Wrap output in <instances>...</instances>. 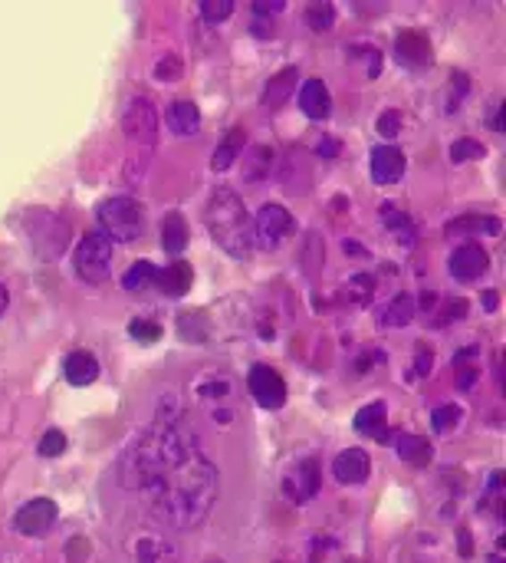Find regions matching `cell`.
Returning a JSON list of instances; mask_svg holds the SVG:
<instances>
[{
    "instance_id": "20",
    "label": "cell",
    "mask_w": 506,
    "mask_h": 563,
    "mask_svg": "<svg viewBox=\"0 0 506 563\" xmlns=\"http://www.w3.org/2000/svg\"><path fill=\"white\" fill-rule=\"evenodd\" d=\"M191 264H184V260H174V264H168L164 270H158V287H162V294H168V297H184L188 290H191Z\"/></svg>"
},
{
    "instance_id": "44",
    "label": "cell",
    "mask_w": 506,
    "mask_h": 563,
    "mask_svg": "<svg viewBox=\"0 0 506 563\" xmlns=\"http://www.w3.org/2000/svg\"><path fill=\"white\" fill-rule=\"evenodd\" d=\"M253 11H257V13H280V11H283V4H257Z\"/></svg>"
},
{
    "instance_id": "30",
    "label": "cell",
    "mask_w": 506,
    "mask_h": 563,
    "mask_svg": "<svg viewBox=\"0 0 506 563\" xmlns=\"http://www.w3.org/2000/svg\"><path fill=\"white\" fill-rule=\"evenodd\" d=\"M460 419H464V412H460V405H454V402L437 405V409L431 412V425H434L437 435H447L451 429H457V425H460Z\"/></svg>"
},
{
    "instance_id": "22",
    "label": "cell",
    "mask_w": 506,
    "mask_h": 563,
    "mask_svg": "<svg viewBox=\"0 0 506 563\" xmlns=\"http://www.w3.org/2000/svg\"><path fill=\"white\" fill-rule=\"evenodd\" d=\"M135 563H174V547L158 533H142L135 541Z\"/></svg>"
},
{
    "instance_id": "8",
    "label": "cell",
    "mask_w": 506,
    "mask_h": 563,
    "mask_svg": "<svg viewBox=\"0 0 506 563\" xmlns=\"http://www.w3.org/2000/svg\"><path fill=\"white\" fill-rule=\"evenodd\" d=\"M56 517H60L56 501H50V498H33V501H27L21 511L13 514V527L21 533H27V537H46V533L53 531Z\"/></svg>"
},
{
    "instance_id": "38",
    "label": "cell",
    "mask_w": 506,
    "mask_h": 563,
    "mask_svg": "<svg viewBox=\"0 0 506 563\" xmlns=\"http://www.w3.org/2000/svg\"><path fill=\"white\" fill-rule=\"evenodd\" d=\"M178 76H181V60H178L174 53H168V56H164V60L155 66V80H158V82H174Z\"/></svg>"
},
{
    "instance_id": "9",
    "label": "cell",
    "mask_w": 506,
    "mask_h": 563,
    "mask_svg": "<svg viewBox=\"0 0 506 563\" xmlns=\"http://www.w3.org/2000/svg\"><path fill=\"white\" fill-rule=\"evenodd\" d=\"M319 484H323V472H319V461L316 458H299L290 468V474L283 478V494L293 504L313 501L319 494Z\"/></svg>"
},
{
    "instance_id": "1",
    "label": "cell",
    "mask_w": 506,
    "mask_h": 563,
    "mask_svg": "<svg viewBox=\"0 0 506 563\" xmlns=\"http://www.w3.org/2000/svg\"><path fill=\"white\" fill-rule=\"evenodd\" d=\"M217 491H221V472L204 455L201 445L162 468L155 474V482L145 488V494L152 498L155 521L174 531L201 527L217 504Z\"/></svg>"
},
{
    "instance_id": "40",
    "label": "cell",
    "mask_w": 506,
    "mask_h": 563,
    "mask_svg": "<svg viewBox=\"0 0 506 563\" xmlns=\"http://www.w3.org/2000/svg\"><path fill=\"white\" fill-rule=\"evenodd\" d=\"M398 132H401V113H398V109H388V113L378 115V135L395 139Z\"/></svg>"
},
{
    "instance_id": "3",
    "label": "cell",
    "mask_w": 506,
    "mask_h": 563,
    "mask_svg": "<svg viewBox=\"0 0 506 563\" xmlns=\"http://www.w3.org/2000/svg\"><path fill=\"white\" fill-rule=\"evenodd\" d=\"M96 221H99V231L109 237L112 244H135L142 241L145 235V208L129 195H115L105 198L96 205Z\"/></svg>"
},
{
    "instance_id": "26",
    "label": "cell",
    "mask_w": 506,
    "mask_h": 563,
    "mask_svg": "<svg viewBox=\"0 0 506 563\" xmlns=\"http://www.w3.org/2000/svg\"><path fill=\"white\" fill-rule=\"evenodd\" d=\"M392 445H395V455L401 461H411V465H427V461H431V445H427V439H421V435L401 431V435L392 439Z\"/></svg>"
},
{
    "instance_id": "37",
    "label": "cell",
    "mask_w": 506,
    "mask_h": 563,
    "mask_svg": "<svg viewBox=\"0 0 506 563\" xmlns=\"http://www.w3.org/2000/svg\"><path fill=\"white\" fill-rule=\"evenodd\" d=\"M63 451H66V435H63L60 429H50L40 439V455L43 458H56V455H63Z\"/></svg>"
},
{
    "instance_id": "4",
    "label": "cell",
    "mask_w": 506,
    "mask_h": 563,
    "mask_svg": "<svg viewBox=\"0 0 506 563\" xmlns=\"http://www.w3.org/2000/svg\"><path fill=\"white\" fill-rule=\"evenodd\" d=\"M112 257H115V244L96 227V231H86L80 237L76 254H72V267L86 284H105L112 277Z\"/></svg>"
},
{
    "instance_id": "23",
    "label": "cell",
    "mask_w": 506,
    "mask_h": 563,
    "mask_svg": "<svg viewBox=\"0 0 506 563\" xmlns=\"http://www.w3.org/2000/svg\"><path fill=\"white\" fill-rule=\"evenodd\" d=\"M415 313H417L415 297H411V294H395V297H392L385 307H382V327L401 329V327H408V323L415 320Z\"/></svg>"
},
{
    "instance_id": "42",
    "label": "cell",
    "mask_w": 506,
    "mask_h": 563,
    "mask_svg": "<svg viewBox=\"0 0 506 563\" xmlns=\"http://www.w3.org/2000/svg\"><path fill=\"white\" fill-rule=\"evenodd\" d=\"M476 372H480V369L464 366V369H460V376H457V386H460V389H470V386H474V380H476Z\"/></svg>"
},
{
    "instance_id": "46",
    "label": "cell",
    "mask_w": 506,
    "mask_h": 563,
    "mask_svg": "<svg viewBox=\"0 0 506 563\" xmlns=\"http://www.w3.org/2000/svg\"><path fill=\"white\" fill-rule=\"evenodd\" d=\"M7 303H11V294H7V287H4V284H0V317H4V313H7Z\"/></svg>"
},
{
    "instance_id": "39",
    "label": "cell",
    "mask_w": 506,
    "mask_h": 563,
    "mask_svg": "<svg viewBox=\"0 0 506 563\" xmlns=\"http://www.w3.org/2000/svg\"><path fill=\"white\" fill-rule=\"evenodd\" d=\"M464 313H467V300H451L441 313H437V320H434V327H447V323H457V320H464Z\"/></svg>"
},
{
    "instance_id": "31",
    "label": "cell",
    "mask_w": 506,
    "mask_h": 563,
    "mask_svg": "<svg viewBox=\"0 0 506 563\" xmlns=\"http://www.w3.org/2000/svg\"><path fill=\"white\" fill-rule=\"evenodd\" d=\"M345 297L352 300V303H368L375 297V277L372 274H355L349 284H345Z\"/></svg>"
},
{
    "instance_id": "32",
    "label": "cell",
    "mask_w": 506,
    "mask_h": 563,
    "mask_svg": "<svg viewBox=\"0 0 506 563\" xmlns=\"http://www.w3.org/2000/svg\"><path fill=\"white\" fill-rule=\"evenodd\" d=\"M306 23H309V27H313L316 33L333 30V23H335V7H333V4H309V7H306Z\"/></svg>"
},
{
    "instance_id": "29",
    "label": "cell",
    "mask_w": 506,
    "mask_h": 563,
    "mask_svg": "<svg viewBox=\"0 0 506 563\" xmlns=\"http://www.w3.org/2000/svg\"><path fill=\"white\" fill-rule=\"evenodd\" d=\"M382 221H385L388 227H392V235H395V241H401L405 247L415 244V227H411V221H408L405 211H398L392 201H385L382 205Z\"/></svg>"
},
{
    "instance_id": "17",
    "label": "cell",
    "mask_w": 506,
    "mask_h": 563,
    "mask_svg": "<svg viewBox=\"0 0 506 563\" xmlns=\"http://www.w3.org/2000/svg\"><path fill=\"white\" fill-rule=\"evenodd\" d=\"M63 376H66L70 386H80V389L82 386H92V382L99 380V359L92 356L89 349H76L63 363Z\"/></svg>"
},
{
    "instance_id": "34",
    "label": "cell",
    "mask_w": 506,
    "mask_h": 563,
    "mask_svg": "<svg viewBox=\"0 0 506 563\" xmlns=\"http://www.w3.org/2000/svg\"><path fill=\"white\" fill-rule=\"evenodd\" d=\"M129 337L139 339V343H158L162 339V327L152 323V320H132L129 323Z\"/></svg>"
},
{
    "instance_id": "43",
    "label": "cell",
    "mask_w": 506,
    "mask_h": 563,
    "mask_svg": "<svg viewBox=\"0 0 506 563\" xmlns=\"http://www.w3.org/2000/svg\"><path fill=\"white\" fill-rule=\"evenodd\" d=\"M460 557H474V547H470V533L460 531Z\"/></svg>"
},
{
    "instance_id": "28",
    "label": "cell",
    "mask_w": 506,
    "mask_h": 563,
    "mask_svg": "<svg viewBox=\"0 0 506 563\" xmlns=\"http://www.w3.org/2000/svg\"><path fill=\"white\" fill-rule=\"evenodd\" d=\"M155 280H158V267L152 260H135L125 274H122V287L129 290V294H142V290L155 287Z\"/></svg>"
},
{
    "instance_id": "45",
    "label": "cell",
    "mask_w": 506,
    "mask_h": 563,
    "mask_svg": "<svg viewBox=\"0 0 506 563\" xmlns=\"http://www.w3.org/2000/svg\"><path fill=\"white\" fill-rule=\"evenodd\" d=\"M319 155H325V158H333L335 152H339V145L335 142H319V149H316Z\"/></svg>"
},
{
    "instance_id": "15",
    "label": "cell",
    "mask_w": 506,
    "mask_h": 563,
    "mask_svg": "<svg viewBox=\"0 0 506 563\" xmlns=\"http://www.w3.org/2000/svg\"><path fill=\"white\" fill-rule=\"evenodd\" d=\"M444 235L451 241L454 237H496L500 235V221L490 215H460L454 221H447Z\"/></svg>"
},
{
    "instance_id": "36",
    "label": "cell",
    "mask_w": 506,
    "mask_h": 563,
    "mask_svg": "<svg viewBox=\"0 0 506 563\" xmlns=\"http://www.w3.org/2000/svg\"><path fill=\"white\" fill-rule=\"evenodd\" d=\"M231 13H233L231 0H204L201 4V17L207 23H221V21H227Z\"/></svg>"
},
{
    "instance_id": "41",
    "label": "cell",
    "mask_w": 506,
    "mask_h": 563,
    "mask_svg": "<svg viewBox=\"0 0 506 563\" xmlns=\"http://www.w3.org/2000/svg\"><path fill=\"white\" fill-rule=\"evenodd\" d=\"M431 363H434V353L427 346L417 349V356H415V372H411V380H421V376H427L431 372Z\"/></svg>"
},
{
    "instance_id": "33",
    "label": "cell",
    "mask_w": 506,
    "mask_h": 563,
    "mask_svg": "<svg viewBox=\"0 0 506 563\" xmlns=\"http://www.w3.org/2000/svg\"><path fill=\"white\" fill-rule=\"evenodd\" d=\"M486 145L476 142V139H457L451 145V162H474V158H484Z\"/></svg>"
},
{
    "instance_id": "16",
    "label": "cell",
    "mask_w": 506,
    "mask_h": 563,
    "mask_svg": "<svg viewBox=\"0 0 506 563\" xmlns=\"http://www.w3.org/2000/svg\"><path fill=\"white\" fill-rule=\"evenodd\" d=\"M299 109H303L309 119H316V123H323V119L333 115V96H329L323 80L303 82V90H299Z\"/></svg>"
},
{
    "instance_id": "5",
    "label": "cell",
    "mask_w": 506,
    "mask_h": 563,
    "mask_svg": "<svg viewBox=\"0 0 506 563\" xmlns=\"http://www.w3.org/2000/svg\"><path fill=\"white\" fill-rule=\"evenodd\" d=\"M122 129H125V139H129V145H132V149L139 145V149H142V155L148 158V152H152L155 142H158V113H155L152 99H145V96L132 99V103H129V109H125Z\"/></svg>"
},
{
    "instance_id": "6",
    "label": "cell",
    "mask_w": 506,
    "mask_h": 563,
    "mask_svg": "<svg viewBox=\"0 0 506 563\" xmlns=\"http://www.w3.org/2000/svg\"><path fill=\"white\" fill-rule=\"evenodd\" d=\"M293 231V215L276 201H266L257 218H253V247L260 251H276L283 244V237Z\"/></svg>"
},
{
    "instance_id": "10",
    "label": "cell",
    "mask_w": 506,
    "mask_h": 563,
    "mask_svg": "<svg viewBox=\"0 0 506 563\" xmlns=\"http://www.w3.org/2000/svg\"><path fill=\"white\" fill-rule=\"evenodd\" d=\"M486 267H490V254H486L480 244H460L454 254H451V260H447L451 277L460 280V284H474V280H480V277L486 274Z\"/></svg>"
},
{
    "instance_id": "14",
    "label": "cell",
    "mask_w": 506,
    "mask_h": 563,
    "mask_svg": "<svg viewBox=\"0 0 506 563\" xmlns=\"http://www.w3.org/2000/svg\"><path fill=\"white\" fill-rule=\"evenodd\" d=\"M355 431L375 441H392L385 402H368V405H362V409L355 412Z\"/></svg>"
},
{
    "instance_id": "27",
    "label": "cell",
    "mask_w": 506,
    "mask_h": 563,
    "mask_svg": "<svg viewBox=\"0 0 506 563\" xmlns=\"http://www.w3.org/2000/svg\"><path fill=\"white\" fill-rule=\"evenodd\" d=\"M162 247H164V254H181L184 247H188V225H184V218L178 215V211L164 215V221H162Z\"/></svg>"
},
{
    "instance_id": "18",
    "label": "cell",
    "mask_w": 506,
    "mask_h": 563,
    "mask_svg": "<svg viewBox=\"0 0 506 563\" xmlns=\"http://www.w3.org/2000/svg\"><path fill=\"white\" fill-rule=\"evenodd\" d=\"M164 123L174 135H198L201 129V109L191 103V99H174L164 113Z\"/></svg>"
},
{
    "instance_id": "21",
    "label": "cell",
    "mask_w": 506,
    "mask_h": 563,
    "mask_svg": "<svg viewBox=\"0 0 506 563\" xmlns=\"http://www.w3.org/2000/svg\"><path fill=\"white\" fill-rule=\"evenodd\" d=\"M243 145H247V132H243L240 125H233L231 132L223 135V142L214 149V158H211L214 172H227V168H233V162L243 155Z\"/></svg>"
},
{
    "instance_id": "24",
    "label": "cell",
    "mask_w": 506,
    "mask_h": 563,
    "mask_svg": "<svg viewBox=\"0 0 506 563\" xmlns=\"http://www.w3.org/2000/svg\"><path fill=\"white\" fill-rule=\"evenodd\" d=\"M296 80H299V73H296V66H286V70H280L274 76V80L266 82V92H264V106L266 109H280V106L290 99L296 92Z\"/></svg>"
},
{
    "instance_id": "25",
    "label": "cell",
    "mask_w": 506,
    "mask_h": 563,
    "mask_svg": "<svg viewBox=\"0 0 506 563\" xmlns=\"http://www.w3.org/2000/svg\"><path fill=\"white\" fill-rule=\"evenodd\" d=\"M398 60H405L408 66H427L431 63V43H427V37H421V33H401L398 37Z\"/></svg>"
},
{
    "instance_id": "7",
    "label": "cell",
    "mask_w": 506,
    "mask_h": 563,
    "mask_svg": "<svg viewBox=\"0 0 506 563\" xmlns=\"http://www.w3.org/2000/svg\"><path fill=\"white\" fill-rule=\"evenodd\" d=\"M247 389H250L253 402H257L260 409L276 412L286 405V382L274 366H264V363L253 366L250 372H247Z\"/></svg>"
},
{
    "instance_id": "48",
    "label": "cell",
    "mask_w": 506,
    "mask_h": 563,
    "mask_svg": "<svg viewBox=\"0 0 506 563\" xmlns=\"http://www.w3.org/2000/svg\"><path fill=\"white\" fill-rule=\"evenodd\" d=\"M490 563H503V560H500V550L493 553V560H490Z\"/></svg>"
},
{
    "instance_id": "35",
    "label": "cell",
    "mask_w": 506,
    "mask_h": 563,
    "mask_svg": "<svg viewBox=\"0 0 506 563\" xmlns=\"http://www.w3.org/2000/svg\"><path fill=\"white\" fill-rule=\"evenodd\" d=\"M358 56L365 60V76L375 80L382 73V53H378V47H352V60H358Z\"/></svg>"
},
{
    "instance_id": "2",
    "label": "cell",
    "mask_w": 506,
    "mask_h": 563,
    "mask_svg": "<svg viewBox=\"0 0 506 563\" xmlns=\"http://www.w3.org/2000/svg\"><path fill=\"white\" fill-rule=\"evenodd\" d=\"M204 225L211 231L214 244L233 260H247L253 254V218L243 205V198L233 188H217L207 198Z\"/></svg>"
},
{
    "instance_id": "13",
    "label": "cell",
    "mask_w": 506,
    "mask_h": 563,
    "mask_svg": "<svg viewBox=\"0 0 506 563\" xmlns=\"http://www.w3.org/2000/svg\"><path fill=\"white\" fill-rule=\"evenodd\" d=\"M40 221L46 225V231L33 227V241H37V247L46 257H60L66 251V244H70V225L60 221L56 215H46V211H40Z\"/></svg>"
},
{
    "instance_id": "19",
    "label": "cell",
    "mask_w": 506,
    "mask_h": 563,
    "mask_svg": "<svg viewBox=\"0 0 506 563\" xmlns=\"http://www.w3.org/2000/svg\"><path fill=\"white\" fill-rule=\"evenodd\" d=\"M240 158H243V182L247 184H260L270 175V168H274V149L270 145H250L247 155H240Z\"/></svg>"
},
{
    "instance_id": "47",
    "label": "cell",
    "mask_w": 506,
    "mask_h": 563,
    "mask_svg": "<svg viewBox=\"0 0 506 563\" xmlns=\"http://www.w3.org/2000/svg\"><path fill=\"white\" fill-rule=\"evenodd\" d=\"M496 300H500V297H496V290H486V294H484V307L486 310H496Z\"/></svg>"
},
{
    "instance_id": "11",
    "label": "cell",
    "mask_w": 506,
    "mask_h": 563,
    "mask_svg": "<svg viewBox=\"0 0 506 563\" xmlns=\"http://www.w3.org/2000/svg\"><path fill=\"white\" fill-rule=\"evenodd\" d=\"M333 474L339 484H365L368 474H372V461H368V451L362 448H345L335 455L333 461Z\"/></svg>"
},
{
    "instance_id": "12",
    "label": "cell",
    "mask_w": 506,
    "mask_h": 563,
    "mask_svg": "<svg viewBox=\"0 0 506 563\" xmlns=\"http://www.w3.org/2000/svg\"><path fill=\"white\" fill-rule=\"evenodd\" d=\"M408 162L405 152L395 149V145H378L372 149V178L375 184H395L401 175H405Z\"/></svg>"
}]
</instances>
